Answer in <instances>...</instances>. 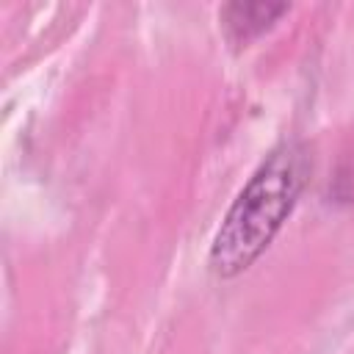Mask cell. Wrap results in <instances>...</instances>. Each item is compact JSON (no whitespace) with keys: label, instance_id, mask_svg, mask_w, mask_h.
Returning a JSON list of instances; mask_svg holds the SVG:
<instances>
[{"label":"cell","instance_id":"cell-2","mask_svg":"<svg viewBox=\"0 0 354 354\" xmlns=\"http://www.w3.org/2000/svg\"><path fill=\"white\" fill-rule=\"evenodd\" d=\"M288 11L285 3H230L221 8V25L232 41H249L274 25L277 17Z\"/></svg>","mask_w":354,"mask_h":354},{"label":"cell","instance_id":"cell-1","mask_svg":"<svg viewBox=\"0 0 354 354\" xmlns=\"http://www.w3.org/2000/svg\"><path fill=\"white\" fill-rule=\"evenodd\" d=\"M307 180V152L299 141L274 147L249 177L227 210L213 246L210 268L218 277H235L249 268L290 216Z\"/></svg>","mask_w":354,"mask_h":354}]
</instances>
